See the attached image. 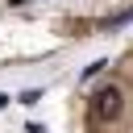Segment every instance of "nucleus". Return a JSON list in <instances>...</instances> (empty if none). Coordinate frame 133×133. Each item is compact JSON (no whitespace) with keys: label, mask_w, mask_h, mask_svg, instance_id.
I'll return each mask as SVG.
<instances>
[{"label":"nucleus","mask_w":133,"mask_h":133,"mask_svg":"<svg viewBox=\"0 0 133 133\" xmlns=\"http://www.w3.org/2000/svg\"><path fill=\"white\" fill-rule=\"evenodd\" d=\"M121 108H125V96H121V87H112V83H108V87H100V91L91 96V112H96V121H104V125H108V121H116V116H121Z\"/></svg>","instance_id":"f257e3e1"},{"label":"nucleus","mask_w":133,"mask_h":133,"mask_svg":"<svg viewBox=\"0 0 133 133\" xmlns=\"http://www.w3.org/2000/svg\"><path fill=\"white\" fill-rule=\"evenodd\" d=\"M37 100H42V91H37V87H29V91L21 96V104H37Z\"/></svg>","instance_id":"f03ea898"},{"label":"nucleus","mask_w":133,"mask_h":133,"mask_svg":"<svg viewBox=\"0 0 133 133\" xmlns=\"http://www.w3.org/2000/svg\"><path fill=\"white\" fill-rule=\"evenodd\" d=\"M4 104H8V96H4V91H0V108H4Z\"/></svg>","instance_id":"7ed1b4c3"}]
</instances>
